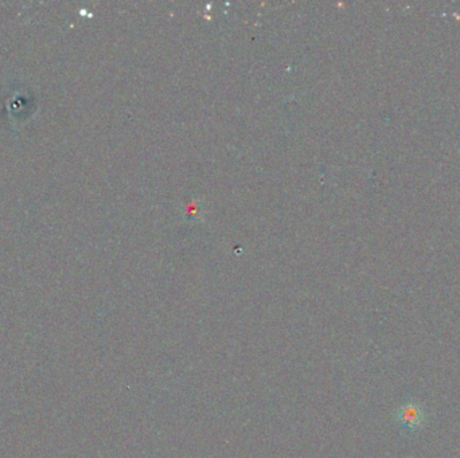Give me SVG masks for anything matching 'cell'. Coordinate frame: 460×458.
Segmentation results:
<instances>
[{"mask_svg":"<svg viewBox=\"0 0 460 458\" xmlns=\"http://www.w3.org/2000/svg\"><path fill=\"white\" fill-rule=\"evenodd\" d=\"M425 411L417 402H407L397 411V421L408 432H417L425 423Z\"/></svg>","mask_w":460,"mask_h":458,"instance_id":"6da1fadb","label":"cell"}]
</instances>
